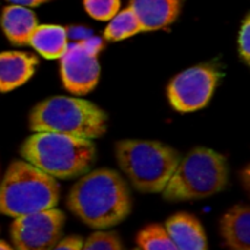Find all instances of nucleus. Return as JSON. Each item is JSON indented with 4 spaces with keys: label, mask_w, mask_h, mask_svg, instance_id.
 Listing matches in <instances>:
<instances>
[{
    "label": "nucleus",
    "mask_w": 250,
    "mask_h": 250,
    "mask_svg": "<svg viewBox=\"0 0 250 250\" xmlns=\"http://www.w3.org/2000/svg\"><path fill=\"white\" fill-rule=\"evenodd\" d=\"M221 236L230 250H250V209L248 205L233 207L220 224Z\"/></svg>",
    "instance_id": "obj_14"
},
{
    "label": "nucleus",
    "mask_w": 250,
    "mask_h": 250,
    "mask_svg": "<svg viewBox=\"0 0 250 250\" xmlns=\"http://www.w3.org/2000/svg\"><path fill=\"white\" fill-rule=\"evenodd\" d=\"M0 250H13L6 242H3V240H0Z\"/></svg>",
    "instance_id": "obj_23"
},
{
    "label": "nucleus",
    "mask_w": 250,
    "mask_h": 250,
    "mask_svg": "<svg viewBox=\"0 0 250 250\" xmlns=\"http://www.w3.org/2000/svg\"><path fill=\"white\" fill-rule=\"evenodd\" d=\"M0 23L4 35L15 45H26L31 34L38 26V19L29 7L7 6L3 9Z\"/></svg>",
    "instance_id": "obj_13"
},
{
    "label": "nucleus",
    "mask_w": 250,
    "mask_h": 250,
    "mask_svg": "<svg viewBox=\"0 0 250 250\" xmlns=\"http://www.w3.org/2000/svg\"><path fill=\"white\" fill-rule=\"evenodd\" d=\"M60 189L54 177L26 161H13L0 185V214L18 218L56 208Z\"/></svg>",
    "instance_id": "obj_5"
},
{
    "label": "nucleus",
    "mask_w": 250,
    "mask_h": 250,
    "mask_svg": "<svg viewBox=\"0 0 250 250\" xmlns=\"http://www.w3.org/2000/svg\"><path fill=\"white\" fill-rule=\"evenodd\" d=\"M135 250H141V249H135Z\"/></svg>",
    "instance_id": "obj_24"
},
{
    "label": "nucleus",
    "mask_w": 250,
    "mask_h": 250,
    "mask_svg": "<svg viewBox=\"0 0 250 250\" xmlns=\"http://www.w3.org/2000/svg\"><path fill=\"white\" fill-rule=\"evenodd\" d=\"M29 127L32 132H51L92 141L105 133L107 116L86 100L53 97L32 108Z\"/></svg>",
    "instance_id": "obj_3"
},
{
    "label": "nucleus",
    "mask_w": 250,
    "mask_h": 250,
    "mask_svg": "<svg viewBox=\"0 0 250 250\" xmlns=\"http://www.w3.org/2000/svg\"><path fill=\"white\" fill-rule=\"evenodd\" d=\"M67 208L91 229H113L130 214V190L117 171L94 170L70 189Z\"/></svg>",
    "instance_id": "obj_1"
},
{
    "label": "nucleus",
    "mask_w": 250,
    "mask_h": 250,
    "mask_svg": "<svg viewBox=\"0 0 250 250\" xmlns=\"http://www.w3.org/2000/svg\"><path fill=\"white\" fill-rule=\"evenodd\" d=\"M120 170L142 193H161L180 163L171 146L155 141L125 139L116 144Z\"/></svg>",
    "instance_id": "obj_4"
},
{
    "label": "nucleus",
    "mask_w": 250,
    "mask_h": 250,
    "mask_svg": "<svg viewBox=\"0 0 250 250\" xmlns=\"http://www.w3.org/2000/svg\"><path fill=\"white\" fill-rule=\"evenodd\" d=\"M81 250H123V246L114 231H97L82 243Z\"/></svg>",
    "instance_id": "obj_18"
},
{
    "label": "nucleus",
    "mask_w": 250,
    "mask_h": 250,
    "mask_svg": "<svg viewBox=\"0 0 250 250\" xmlns=\"http://www.w3.org/2000/svg\"><path fill=\"white\" fill-rule=\"evenodd\" d=\"M60 75L64 88L75 95L91 92L100 79V63L83 44L67 45L60 57Z\"/></svg>",
    "instance_id": "obj_9"
},
{
    "label": "nucleus",
    "mask_w": 250,
    "mask_h": 250,
    "mask_svg": "<svg viewBox=\"0 0 250 250\" xmlns=\"http://www.w3.org/2000/svg\"><path fill=\"white\" fill-rule=\"evenodd\" d=\"M64 215L51 208L15 218L10 229L13 250H53L62 240Z\"/></svg>",
    "instance_id": "obj_8"
},
{
    "label": "nucleus",
    "mask_w": 250,
    "mask_h": 250,
    "mask_svg": "<svg viewBox=\"0 0 250 250\" xmlns=\"http://www.w3.org/2000/svg\"><path fill=\"white\" fill-rule=\"evenodd\" d=\"M221 73L215 64H199L179 73L168 85V100L177 111L190 113L204 108L211 100Z\"/></svg>",
    "instance_id": "obj_7"
},
{
    "label": "nucleus",
    "mask_w": 250,
    "mask_h": 250,
    "mask_svg": "<svg viewBox=\"0 0 250 250\" xmlns=\"http://www.w3.org/2000/svg\"><path fill=\"white\" fill-rule=\"evenodd\" d=\"M227 182L226 157L209 148H196L180 160L163 196L171 202L204 199L221 192Z\"/></svg>",
    "instance_id": "obj_6"
},
{
    "label": "nucleus",
    "mask_w": 250,
    "mask_h": 250,
    "mask_svg": "<svg viewBox=\"0 0 250 250\" xmlns=\"http://www.w3.org/2000/svg\"><path fill=\"white\" fill-rule=\"evenodd\" d=\"M9 3L15 6H22V7H37L40 4H44L50 0H7Z\"/></svg>",
    "instance_id": "obj_22"
},
{
    "label": "nucleus",
    "mask_w": 250,
    "mask_h": 250,
    "mask_svg": "<svg viewBox=\"0 0 250 250\" xmlns=\"http://www.w3.org/2000/svg\"><path fill=\"white\" fill-rule=\"evenodd\" d=\"M142 31V26L136 18V15L127 7L125 10H119L107 25L104 31V38L108 41H122L129 37L136 35Z\"/></svg>",
    "instance_id": "obj_16"
},
{
    "label": "nucleus",
    "mask_w": 250,
    "mask_h": 250,
    "mask_svg": "<svg viewBox=\"0 0 250 250\" xmlns=\"http://www.w3.org/2000/svg\"><path fill=\"white\" fill-rule=\"evenodd\" d=\"M21 155L48 176L69 180L88 173L95 161V145L89 139L35 132L23 142Z\"/></svg>",
    "instance_id": "obj_2"
},
{
    "label": "nucleus",
    "mask_w": 250,
    "mask_h": 250,
    "mask_svg": "<svg viewBox=\"0 0 250 250\" xmlns=\"http://www.w3.org/2000/svg\"><path fill=\"white\" fill-rule=\"evenodd\" d=\"M239 53L246 63L250 62V18L248 16L239 32Z\"/></svg>",
    "instance_id": "obj_20"
},
{
    "label": "nucleus",
    "mask_w": 250,
    "mask_h": 250,
    "mask_svg": "<svg viewBox=\"0 0 250 250\" xmlns=\"http://www.w3.org/2000/svg\"><path fill=\"white\" fill-rule=\"evenodd\" d=\"M164 229L179 250H208L204 227L190 214L173 215L167 220Z\"/></svg>",
    "instance_id": "obj_11"
},
{
    "label": "nucleus",
    "mask_w": 250,
    "mask_h": 250,
    "mask_svg": "<svg viewBox=\"0 0 250 250\" xmlns=\"http://www.w3.org/2000/svg\"><path fill=\"white\" fill-rule=\"evenodd\" d=\"M141 250H179L163 226H148L138 234Z\"/></svg>",
    "instance_id": "obj_17"
},
{
    "label": "nucleus",
    "mask_w": 250,
    "mask_h": 250,
    "mask_svg": "<svg viewBox=\"0 0 250 250\" xmlns=\"http://www.w3.org/2000/svg\"><path fill=\"white\" fill-rule=\"evenodd\" d=\"M86 12L98 21H110L120 10V0H83Z\"/></svg>",
    "instance_id": "obj_19"
},
{
    "label": "nucleus",
    "mask_w": 250,
    "mask_h": 250,
    "mask_svg": "<svg viewBox=\"0 0 250 250\" xmlns=\"http://www.w3.org/2000/svg\"><path fill=\"white\" fill-rule=\"evenodd\" d=\"M45 59H60L67 48V31L59 25H40L31 34L28 42Z\"/></svg>",
    "instance_id": "obj_15"
},
{
    "label": "nucleus",
    "mask_w": 250,
    "mask_h": 250,
    "mask_svg": "<svg viewBox=\"0 0 250 250\" xmlns=\"http://www.w3.org/2000/svg\"><path fill=\"white\" fill-rule=\"evenodd\" d=\"M82 243H83L82 237L72 236V237H67V239L60 240L53 250H81Z\"/></svg>",
    "instance_id": "obj_21"
},
{
    "label": "nucleus",
    "mask_w": 250,
    "mask_h": 250,
    "mask_svg": "<svg viewBox=\"0 0 250 250\" xmlns=\"http://www.w3.org/2000/svg\"><path fill=\"white\" fill-rule=\"evenodd\" d=\"M37 59L22 51L0 53V92H9L25 82L34 75Z\"/></svg>",
    "instance_id": "obj_12"
},
{
    "label": "nucleus",
    "mask_w": 250,
    "mask_h": 250,
    "mask_svg": "<svg viewBox=\"0 0 250 250\" xmlns=\"http://www.w3.org/2000/svg\"><path fill=\"white\" fill-rule=\"evenodd\" d=\"M142 31H157L171 25L182 10V0H130Z\"/></svg>",
    "instance_id": "obj_10"
}]
</instances>
